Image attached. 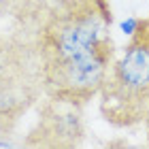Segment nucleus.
Here are the masks:
<instances>
[{"mask_svg": "<svg viewBox=\"0 0 149 149\" xmlns=\"http://www.w3.org/2000/svg\"><path fill=\"white\" fill-rule=\"evenodd\" d=\"M45 96L85 107L115 60L109 0H58L36 30Z\"/></svg>", "mask_w": 149, "mask_h": 149, "instance_id": "nucleus-1", "label": "nucleus"}, {"mask_svg": "<svg viewBox=\"0 0 149 149\" xmlns=\"http://www.w3.org/2000/svg\"><path fill=\"white\" fill-rule=\"evenodd\" d=\"M100 115L115 128L145 124L149 113V17L134 28L100 87Z\"/></svg>", "mask_w": 149, "mask_h": 149, "instance_id": "nucleus-2", "label": "nucleus"}, {"mask_svg": "<svg viewBox=\"0 0 149 149\" xmlns=\"http://www.w3.org/2000/svg\"><path fill=\"white\" fill-rule=\"evenodd\" d=\"M34 30L0 36V130H17L19 119L45 96Z\"/></svg>", "mask_w": 149, "mask_h": 149, "instance_id": "nucleus-3", "label": "nucleus"}, {"mask_svg": "<svg viewBox=\"0 0 149 149\" xmlns=\"http://www.w3.org/2000/svg\"><path fill=\"white\" fill-rule=\"evenodd\" d=\"M38 119L34 128L26 134V147L43 149H72L81 147L85 141L83 107L43 96L36 104Z\"/></svg>", "mask_w": 149, "mask_h": 149, "instance_id": "nucleus-4", "label": "nucleus"}, {"mask_svg": "<svg viewBox=\"0 0 149 149\" xmlns=\"http://www.w3.org/2000/svg\"><path fill=\"white\" fill-rule=\"evenodd\" d=\"M34 0H0V22L6 17H26L34 11Z\"/></svg>", "mask_w": 149, "mask_h": 149, "instance_id": "nucleus-5", "label": "nucleus"}, {"mask_svg": "<svg viewBox=\"0 0 149 149\" xmlns=\"http://www.w3.org/2000/svg\"><path fill=\"white\" fill-rule=\"evenodd\" d=\"M145 128H147V145H149V113H147V117H145Z\"/></svg>", "mask_w": 149, "mask_h": 149, "instance_id": "nucleus-6", "label": "nucleus"}]
</instances>
